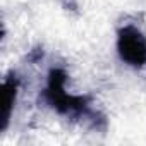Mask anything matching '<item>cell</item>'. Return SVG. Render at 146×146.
I'll return each mask as SVG.
<instances>
[{"mask_svg":"<svg viewBox=\"0 0 146 146\" xmlns=\"http://www.w3.org/2000/svg\"><path fill=\"white\" fill-rule=\"evenodd\" d=\"M65 79L67 74L55 67L48 72V83L45 88V100L50 107H53L58 113L64 115H72V117H90L91 110L88 105L86 96H76V95H69L65 91Z\"/></svg>","mask_w":146,"mask_h":146,"instance_id":"cell-1","label":"cell"},{"mask_svg":"<svg viewBox=\"0 0 146 146\" xmlns=\"http://www.w3.org/2000/svg\"><path fill=\"white\" fill-rule=\"evenodd\" d=\"M117 52L124 64L141 69L146 65V36L134 24H124L117 31Z\"/></svg>","mask_w":146,"mask_h":146,"instance_id":"cell-2","label":"cell"},{"mask_svg":"<svg viewBox=\"0 0 146 146\" xmlns=\"http://www.w3.org/2000/svg\"><path fill=\"white\" fill-rule=\"evenodd\" d=\"M17 90H19V79L16 74H11L4 79L2 83V125L0 131H5L12 115V108L17 98Z\"/></svg>","mask_w":146,"mask_h":146,"instance_id":"cell-3","label":"cell"}]
</instances>
